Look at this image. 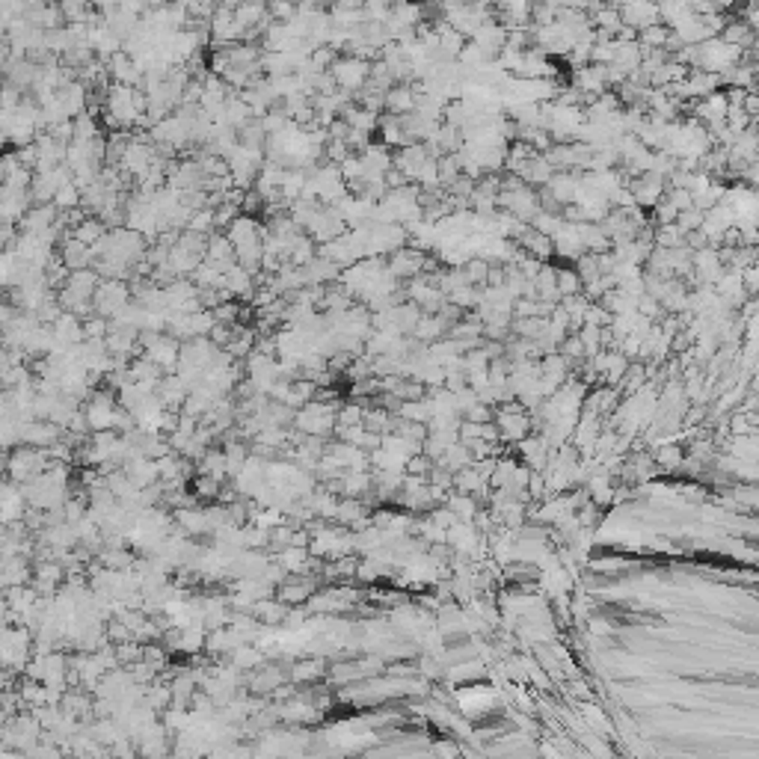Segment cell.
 <instances>
[{"instance_id":"cell-1","label":"cell","mask_w":759,"mask_h":759,"mask_svg":"<svg viewBox=\"0 0 759 759\" xmlns=\"http://www.w3.org/2000/svg\"><path fill=\"white\" fill-rule=\"evenodd\" d=\"M421 267H425V261H421V255L418 253H413V250H395L392 253V261H389V273L395 279H409L413 276V273H418Z\"/></svg>"},{"instance_id":"cell-3","label":"cell","mask_w":759,"mask_h":759,"mask_svg":"<svg viewBox=\"0 0 759 759\" xmlns=\"http://www.w3.org/2000/svg\"><path fill=\"white\" fill-rule=\"evenodd\" d=\"M267 12H270V15H276V18H294V6H288V3H285V6L276 3V6H270Z\"/></svg>"},{"instance_id":"cell-2","label":"cell","mask_w":759,"mask_h":759,"mask_svg":"<svg viewBox=\"0 0 759 759\" xmlns=\"http://www.w3.org/2000/svg\"><path fill=\"white\" fill-rule=\"evenodd\" d=\"M385 107H389L395 116H401L404 110H413V92H409L406 86H395V90L385 92Z\"/></svg>"}]
</instances>
